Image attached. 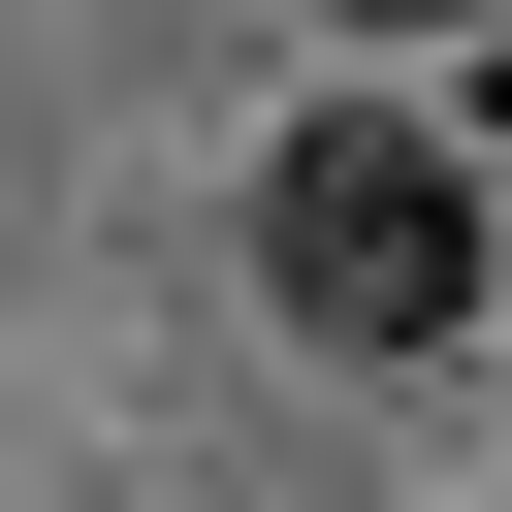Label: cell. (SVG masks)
Masks as SVG:
<instances>
[{"mask_svg":"<svg viewBox=\"0 0 512 512\" xmlns=\"http://www.w3.org/2000/svg\"><path fill=\"white\" fill-rule=\"evenodd\" d=\"M352 32H448V0H352Z\"/></svg>","mask_w":512,"mask_h":512,"instance_id":"obj_2","label":"cell"},{"mask_svg":"<svg viewBox=\"0 0 512 512\" xmlns=\"http://www.w3.org/2000/svg\"><path fill=\"white\" fill-rule=\"evenodd\" d=\"M256 288H288L320 352H448V320H480V160L384 128V96H320V128L256 160Z\"/></svg>","mask_w":512,"mask_h":512,"instance_id":"obj_1","label":"cell"}]
</instances>
